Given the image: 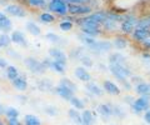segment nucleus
<instances>
[{"label": "nucleus", "mask_w": 150, "mask_h": 125, "mask_svg": "<svg viewBox=\"0 0 150 125\" xmlns=\"http://www.w3.org/2000/svg\"><path fill=\"white\" fill-rule=\"evenodd\" d=\"M109 69H110L112 75L120 81H125L126 78H129L131 75V71L129 70V69L123 66V65H120V64H110Z\"/></svg>", "instance_id": "obj_1"}, {"label": "nucleus", "mask_w": 150, "mask_h": 125, "mask_svg": "<svg viewBox=\"0 0 150 125\" xmlns=\"http://www.w3.org/2000/svg\"><path fill=\"white\" fill-rule=\"evenodd\" d=\"M130 106H131V109H133L134 113L140 114V113H143V112H148V110H149V108H150V101L146 100V99H144L143 96H142V98L134 100V103L131 104Z\"/></svg>", "instance_id": "obj_2"}, {"label": "nucleus", "mask_w": 150, "mask_h": 125, "mask_svg": "<svg viewBox=\"0 0 150 125\" xmlns=\"http://www.w3.org/2000/svg\"><path fill=\"white\" fill-rule=\"evenodd\" d=\"M137 25H138L137 18H135L134 15H126L124 18L123 24H121V29H123V31H125L126 34H130V33H133L134 28Z\"/></svg>", "instance_id": "obj_3"}, {"label": "nucleus", "mask_w": 150, "mask_h": 125, "mask_svg": "<svg viewBox=\"0 0 150 125\" xmlns=\"http://www.w3.org/2000/svg\"><path fill=\"white\" fill-rule=\"evenodd\" d=\"M25 65L33 73H43L45 70V68H46L44 65V63L38 61V60H35L34 58H26L25 59Z\"/></svg>", "instance_id": "obj_4"}, {"label": "nucleus", "mask_w": 150, "mask_h": 125, "mask_svg": "<svg viewBox=\"0 0 150 125\" xmlns=\"http://www.w3.org/2000/svg\"><path fill=\"white\" fill-rule=\"evenodd\" d=\"M49 8L51 11L62 14V15H64L68 11V6L64 0H51V3L49 4Z\"/></svg>", "instance_id": "obj_5"}, {"label": "nucleus", "mask_w": 150, "mask_h": 125, "mask_svg": "<svg viewBox=\"0 0 150 125\" xmlns=\"http://www.w3.org/2000/svg\"><path fill=\"white\" fill-rule=\"evenodd\" d=\"M68 10L75 14V15H81V14H88L91 11V8L90 6H85V5H75V4H70Z\"/></svg>", "instance_id": "obj_6"}, {"label": "nucleus", "mask_w": 150, "mask_h": 125, "mask_svg": "<svg viewBox=\"0 0 150 125\" xmlns=\"http://www.w3.org/2000/svg\"><path fill=\"white\" fill-rule=\"evenodd\" d=\"M133 38L139 41H144L150 38V30L138 28V29H135V31H133Z\"/></svg>", "instance_id": "obj_7"}, {"label": "nucleus", "mask_w": 150, "mask_h": 125, "mask_svg": "<svg viewBox=\"0 0 150 125\" xmlns=\"http://www.w3.org/2000/svg\"><path fill=\"white\" fill-rule=\"evenodd\" d=\"M49 54L55 59V61H59L65 65V63H67V58H65V54L62 52V50L56 49V48H53L49 50Z\"/></svg>", "instance_id": "obj_8"}, {"label": "nucleus", "mask_w": 150, "mask_h": 125, "mask_svg": "<svg viewBox=\"0 0 150 125\" xmlns=\"http://www.w3.org/2000/svg\"><path fill=\"white\" fill-rule=\"evenodd\" d=\"M111 44L109 41H95V44L91 45L90 48L95 52H108V50L111 49Z\"/></svg>", "instance_id": "obj_9"}, {"label": "nucleus", "mask_w": 150, "mask_h": 125, "mask_svg": "<svg viewBox=\"0 0 150 125\" xmlns=\"http://www.w3.org/2000/svg\"><path fill=\"white\" fill-rule=\"evenodd\" d=\"M5 11L9 13V14H11V15H14V16H18V18L25 16V11L23 10L21 8L16 6V5H8L5 8Z\"/></svg>", "instance_id": "obj_10"}, {"label": "nucleus", "mask_w": 150, "mask_h": 125, "mask_svg": "<svg viewBox=\"0 0 150 125\" xmlns=\"http://www.w3.org/2000/svg\"><path fill=\"white\" fill-rule=\"evenodd\" d=\"M56 93L62 96L63 99H65V100H71V98H73V91L70 90V89H68V88H65L64 85H60V86H58L56 88Z\"/></svg>", "instance_id": "obj_11"}, {"label": "nucleus", "mask_w": 150, "mask_h": 125, "mask_svg": "<svg viewBox=\"0 0 150 125\" xmlns=\"http://www.w3.org/2000/svg\"><path fill=\"white\" fill-rule=\"evenodd\" d=\"M99 113L105 119H109L112 115V105L111 104H101L99 106Z\"/></svg>", "instance_id": "obj_12"}, {"label": "nucleus", "mask_w": 150, "mask_h": 125, "mask_svg": "<svg viewBox=\"0 0 150 125\" xmlns=\"http://www.w3.org/2000/svg\"><path fill=\"white\" fill-rule=\"evenodd\" d=\"M79 24H81V28H91V29H99V23L91 20L90 18H84L79 20Z\"/></svg>", "instance_id": "obj_13"}, {"label": "nucleus", "mask_w": 150, "mask_h": 125, "mask_svg": "<svg viewBox=\"0 0 150 125\" xmlns=\"http://www.w3.org/2000/svg\"><path fill=\"white\" fill-rule=\"evenodd\" d=\"M104 89H105L108 93L112 94V95H119V94H120V89H119V88L116 86L114 83H111V81H109V80L104 81Z\"/></svg>", "instance_id": "obj_14"}, {"label": "nucleus", "mask_w": 150, "mask_h": 125, "mask_svg": "<svg viewBox=\"0 0 150 125\" xmlns=\"http://www.w3.org/2000/svg\"><path fill=\"white\" fill-rule=\"evenodd\" d=\"M44 65L45 66H50L51 69H54V70L58 71V73H63L64 68H65V65L62 64V63H59V61H49V60H45Z\"/></svg>", "instance_id": "obj_15"}, {"label": "nucleus", "mask_w": 150, "mask_h": 125, "mask_svg": "<svg viewBox=\"0 0 150 125\" xmlns=\"http://www.w3.org/2000/svg\"><path fill=\"white\" fill-rule=\"evenodd\" d=\"M81 119H83V125H93L94 121H95V118L91 112L89 110H85L83 114H81Z\"/></svg>", "instance_id": "obj_16"}, {"label": "nucleus", "mask_w": 150, "mask_h": 125, "mask_svg": "<svg viewBox=\"0 0 150 125\" xmlns=\"http://www.w3.org/2000/svg\"><path fill=\"white\" fill-rule=\"evenodd\" d=\"M75 76H76L78 79L83 80V81H89L90 80V75H89L88 71H85V69L84 68H76L75 69Z\"/></svg>", "instance_id": "obj_17"}, {"label": "nucleus", "mask_w": 150, "mask_h": 125, "mask_svg": "<svg viewBox=\"0 0 150 125\" xmlns=\"http://www.w3.org/2000/svg\"><path fill=\"white\" fill-rule=\"evenodd\" d=\"M11 41H14V43H16V44H20L23 46H26V40L20 31H14L11 34Z\"/></svg>", "instance_id": "obj_18"}, {"label": "nucleus", "mask_w": 150, "mask_h": 125, "mask_svg": "<svg viewBox=\"0 0 150 125\" xmlns=\"http://www.w3.org/2000/svg\"><path fill=\"white\" fill-rule=\"evenodd\" d=\"M0 28L5 31L11 29V21L9 20V18L6 15H4L3 13H0Z\"/></svg>", "instance_id": "obj_19"}, {"label": "nucleus", "mask_w": 150, "mask_h": 125, "mask_svg": "<svg viewBox=\"0 0 150 125\" xmlns=\"http://www.w3.org/2000/svg\"><path fill=\"white\" fill-rule=\"evenodd\" d=\"M138 94L140 95H145V94H150V84L149 83H139L135 88Z\"/></svg>", "instance_id": "obj_20"}, {"label": "nucleus", "mask_w": 150, "mask_h": 125, "mask_svg": "<svg viewBox=\"0 0 150 125\" xmlns=\"http://www.w3.org/2000/svg\"><path fill=\"white\" fill-rule=\"evenodd\" d=\"M91 20L94 21H96V23H99V24H101V23H104L108 18H106V14L105 13H101V11H98V13H94L93 15L89 16Z\"/></svg>", "instance_id": "obj_21"}, {"label": "nucleus", "mask_w": 150, "mask_h": 125, "mask_svg": "<svg viewBox=\"0 0 150 125\" xmlns=\"http://www.w3.org/2000/svg\"><path fill=\"white\" fill-rule=\"evenodd\" d=\"M86 89L90 91L93 95H96V96H101L103 95V90L98 85L93 84V83H88V84H86Z\"/></svg>", "instance_id": "obj_22"}, {"label": "nucleus", "mask_w": 150, "mask_h": 125, "mask_svg": "<svg viewBox=\"0 0 150 125\" xmlns=\"http://www.w3.org/2000/svg\"><path fill=\"white\" fill-rule=\"evenodd\" d=\"M69 115H70V118H71V120L73 121L76 124V125H83V119H81V115L79 114L76 110H74V109H71V110H69Z\"/></svg>", "instance_id": "obj_23"}, {"label": "nucleus", "mask_w": 150, "mask_h": 125, "mask_svg": "<svg viewBox=\"0 0 150 125\" xmlns=\"http://www.w3.org/2000/svg\"><path fill=\"white\" fill-rule=\"evenodd\" d=\"M109 61H110V64H120L121 65V64L125 61V59H124V56L121 54L115 53V54H111L109 56Z\"/></svg>", "instance_id": "obj_24"}, {"label": "nucleus", "mask_w": 150, "mask_h": 125, "mask_svg": "<svg viewBox=\"0 0 150 125\" xmlns=\"http://www.w3.org/2000/svg\"><path fill=\"white\" fill-rule=\"evenodd\" d=\"M13 85H14V88H15V89H18V90H25L26 86H28L26 81L23 79V78H16L15 80H13Z\"/></svg>", "instance_id": "obj_25"}, {"label": "nucleus", "mask_w": 150, "mask_h": 125, "mask_svg": "<svg viewBox=\"0 0 150 125\" xmlns=\"http://www.w3.org/2000/svg\"><path fill=\"white\" fill-rule=\"evenodd\" d=\"M138 28H142V29H148L150 30V15L149 16H145L142 18L139 21H138Z\"/></svg>", "instance_id": "obj_26"}, {"label": "nucleus", "mask_w": 150, "mask_h": 125, "mask_svg": "<svg viewBox=\"0 0 150 125\" xmlns=\"http://www.w3.org/2000/svg\"><path fill=\"white\" fill-rule=\"evenodd\" d=\"M6 76H8V79H10L11 81L15 80L16 78H19L18 70L15 69V66H8V69H6Z\"/></svg>", "instance_id": "obj_27"}, {"label": "nucleus", "mask_w": 150, "mask_h": 125, "mask_svg": "<svg viewBox=\"0 0 150 125\" xmlns=\"http://www.w3.org/2000/svg\"><path fill=\"white\" fill-rule=\"evenodd\" d=\"M112 115H115L116 118H124L125 117V112L124 109L119 105H112Z\"/></svg>", "instance_id": "obj_28"}, {"label": "nucleus", "mask_w": 150, "mask_h": 125, "mask_svg": "<svg viewBox=\"0 0 150 125\" xmlns=\"http://www.w3.org/2000/svg\"><path fill=\"white\" fill-rule=\"evenodd\" d=\"M81 29L84 31V34L88 35V36H90V38H94V36H96V35L100 34L99 29H91V28H81Z\"/></svg>", "instance_id": "obj_29"}, {"label": "nucleus", "mask_w": 150, "mask_h": 125, "mask_svg": "<svg viewBox=\"0 0 150 125\" xmlns=\"http://www.w3.org/2000/svg\"><path fill=\"white\" fill-rule=\"evenodd\" d=\"M25 125H40V120L36 117H34V115H26Z\"/></svg>", "instance_id": "obj_30"}, {"label": "nucleus", "mask_w": 150, "mask_h": 125, "mask_svg": "<svg viewBox=\"0 0 150 125\" xmlns=\"http://www.w3.org/2000/svg\"><path fill=\"white\" fill-rule=\"evenodd\" d=\"M79 39H80L83 43L85 44V45H88V46H91V45L95 44V39H94V38H90V36H88V35H84V34H80V35H79Z\"/></svg>", "instance_id": "obj_31"}, {"label": "nucleus", "mask_w": 150, "mask_h": 125, "mask_svg": "<svg viewBox=\"0 0 150 125\" xmlns=\"http://www.w3.org/2000/svg\"><path fill=\"white\" fill-rule=\"evenodd\" d=\"M26 29L29 30L33 35H39L40 34V28L38 25H35L34 23H28V24H26Z\"/></svg>", "instance_id": "obj_32"}, {"label": "nucleus", "mask_w": 150, "mask_h": 125, "mask_svg": "<svg viewBox=\"0 0 150 125\" xmlns=\"http://www.w3.org/2000/svg\"><path fill=\"white\" fill-rule=\"evenodd\" d=\"M11 43V38H9V35H0V48H5V46H9Z\"/></svg>", "instance_id": "obj_33"}, {"label": "nucleus", "mask_w": 150, "mask_h": 125, "mask_svg": "<svg viewBox=\"0 0 150 125\" xmlns=\"http://www.w3.org/2000/svg\"><path fill=\"white\" fill-rule=\"evenodd\" d=\"M5 114H6V117L9 119H11V118H18V115H19V112L16 109H14V108H8L5 110Z\"/></svg>", "instance_id": "obj_34"}, {"label": "nucleus", "mask_w": 150, "mask_h": 125, "mask_svg": "<svg viewBox=\"0 0 150 125\" xmlns=\"http://www.w3.org/2000/svg\"><path fill=\"white\" fill-rule=\"evenodd\" d=\"M70 103H71V104H73L76 109H84V103H83V101H81L80 99L74 98V96H73L71 100H70Z\"/></svg>", "instance_id": "obj_35"}, {"label": "nucleus", "mask_w": 150, "mask_h": 125, "mask_svg": "<svg viewBox=\"0 0 150 125\" xmlns=\"http://www.w3.org/2000/svg\"><path fill=\"white\" fill-rule=\"evenodd\" d=\"M60 84L64 85L65 88H68V89H70L71 91H74L75 89H76V88H75V85H74L70 80H68V79H62V81H60Z\"/></svg>", "instance_id": "obj_36"}, {"label": "nucleus", "mask_w": 150, "mask_h": 125, "mask_svg": "<svg viewBox=\"0 0 150 125\" xmlns=\"http://www.w3.org/2000/svg\"><path fill=\"white\" fill-rule=\"evenodd\" d=\"M114 46H115V48H118V49H124L126 46V41L124 39L118 38V39L114 40Z\"/></svg>", "instance_id": "obj_37"}, {"label": "nucleus", "mask_w": 150, "mask_h": 125, "mask_svg": "<svg viewBox=\"0 0 150 125\" xmlns=\"http://www.w3.org/2000/svg\"><path fill=\"white\" fill-rule=\"evenodd\" d=\"M106 18L109 20H112V21H120V20H123V18H121L120 15H118V14H114V13H108L106 14Z\"/></svg>", "instance_id": "obj_38"}, {"label": "nucleus", "mask_w": 150, "mask_h": 125, "mask_svg": "<svg viewBox=\"0 0 150 125\" xmlns=\"http://www.w3.org/2000/svg\"><path fill=\"white\" fill-rule=\"evenodd\" d=\"M29 4L33 6L43 8V6H45V0H29Z\"/></svg>", "instance_id": "obj_39"}, {"label": "nucleus", "mask_w": 150, "mask_h": 125, "mask_svg": "<svg viewBox=\"0 0 150 125\" xmlns=\"http://www.w3.org/2000/svg\"><path fill=\"white\" fill-rule=\"evenodd\" d=\"M73 28V24L70 21H62L60 23V29L64 30V31H68Z\"/></svg>", "instance_id": "obj_40"}, {"label": "nucleus", "mask_w": 150, "mask_h": 125, "mask_svg": "<svg viewBox=\"0 0 150 125\" xmlns=\"http://www.w3.org/2000/svg\"><path fill=\"white\" fill-rule=\"evenodd\" d=\"M80 60H81V63H83V64H85L86 66H93V60H91L90 58H89L88 55L84 54L83 56L80 58Z\"/></svg>", "instance_id": "obj_41"}, {"label": "nucleus", "mask_w": 150, "mask_h": 125, "mask_svg": "<svg viewBox=\"0 0 150 125\" xmlns=\"http://www.w3.org/2000/svg\"><path fill=\"white\" fill-rule=\"evenodd\" d=\"M40 19L43 20V21H45V23H51V21L54 20V16H53V15H50L49 13H44L43 15L40 16Z\"/></svg>", "instance_id": "obj_42"}, {"label": "nucleus", "mask_w": 150, "mask_h": 125, "mask_svg": "<svg viewBox=\"0 0 150 125\" xmlns=\"http://www.w3.org/2000/svg\"><path fill=\"white\" fill-rule=\"evenodd\" d=\"M104 26L106 28V29H114L115 28V21H112V20H109V19H106L104 21Z\"/></svg>", "instance_id": "obj_43"}, {"label": "nucleus", "mask_w": 150, "mask_h": 125, "mask_svg": "<svg viewBox=\"0 0 150 125\" xmlns=\"http://www.w3.org/2000/svg\"><path fill=\"white\" fill-rule=\"evenodd\" d=\"M46 38L50 39L51 41H54V43H55V41H60V38H59V36H56V35L51 34V33H49L48 35H46Z\"/></svg>", "instance_id": "obj_44"}, {"label": "nucleus", "mask_w": 150, "mask_h": 125, "mask_svg": "<svg viewBox=\"0 0 150 125\" xmlns=\"http://www.w3.org/2000/svg\"><path fill=\"white\" fill-rule=\"evenodd\" d=\"M9 125H20V123L18 121L16 118H11V119H9Z\"/></svg>", "instance_id": "obj_45"}, {"label": "nucleus", "mask_w": 150, "mask_h": 125, "mask_svg": "<svg viewBox=\"0 0 150 125\" xmlns=\"http://www.w3.org/2000/svg\"><path fill=\"white\" fill-rule=\"evenodd\" d=\"M67 1L71 3V4H75V5H78V4H83V3H85L86 0H67Z\"/></svg>", "instance_id": "obj_46"}, {"label": "nucleus", "mask_w": 150, "mask_h": 125, "mask_svg": "<svg viewBox=\"0 0 150 125\" xmlns=\"http://www.w3.org/2000/svg\"><path fill=\"white\" fill-rule=\"evenodd\" d=\"M144 119H145V121H146V123L150 125V110H148V112L145 113V115H144Z\"/></svg>", "instance_id": "obj_47"}, {"label": "nucleus", "mask_w": 150, "mask_h": 125, "mask_svg": "<svg viewBox=\"0 0 150 125\" xmlns=\"http://www.w3.org/2000/svg\"><path fill=\"white\" fill-rule=\"evenodd\" d=\"M46 112H48L50 115H56V114H58V112H56L55 109H53V108H48V109H46Z\"/></svg>", "instance_id": "obj_48"}, {"label": "nucleus", "mask_w": 150, "mask_h": 125, "mask_svg": "<svg viewBox=\"0 0 150 125\" xmlns=\"http://www.w3.org/2000/svg\"><path fill=\"white\" fill-rule=\"evenodd\" d=\"M0 68H8V63L4 59H0Z\"/></svg>", "instance_id": "obj_49"}, {"label": "nucleus", "mask_w": 150, "mask_h": 125, "mask_svg": "<svg viewBox=\"0 0 150 125\" xmlns=\"http://www.w3.org/2000/svg\"><path fill=\"white\" fill-rule=\"evenodd\" d=\"M143 45L145 46V48H149V49H150V38L146 39V40H144V41H143Z\"/></svg>", "instance_id": "obj_50"}, {"label": "nucleus", "mask_w": 150, "mask_h": 125, "mask_svg": "<svg viewBox=\"0 0 150 125\" xmlns=\"http://www.w3.org/2000/svg\"><path fill=\"white\" fill-rule=\"evenodd\" d=\"M9 54H10V55H11V56H15V58H19V55H18L16 53H14V52H13V50H9Z\"/></svg>", "instance_id": "obj_51"}, {"label": "nucleus", "mask_w": 150, "mask_h": 125, "mask_svg": "<svg viewBox=\"0 0 150 125\" xmlns=\"http://www.w3.org/2000/svg\"><path fill=\"white\" fill-rule=\"evenodd\" d=\"M124 88H126V89H128V90H130V89H131L130 84H129V83H126V81H124Z\"/></svg>", "instance_id": "obj_52"}, {"label": "nucleus", "mask_w": 150, "mask_h": 125, "mask_svg": "<svg viewBox=\"0 0 150 125\" xmlns=\"http://www.w3.org/2000/svg\"><path fill=\"white\" fill-rule=\"evenodd\" d=\"M143 58H144V59H149V58H150V54H149V53H144V54H143Z\"/></svg>", "instance_id": "obj_53"}, {"label": "nucleus", "mask_w": 150, "mask_h": 125, "mask_svg": "<svg viewBox=\"0 0 150 125\" xmlns=\"http://www.w3.org/2000/svg\"><path fill=\"white\" fill-rule=\"evenodd\" d=\"M4 112H5V110H4V108H3V106H1V105H0V114H3Z\"/></svg>", "instance_id": "obj_54"}, {"label": "nucleus", "mask_w": 150, "mask_h": 125, "mask_svg": "<svg viewBox=\"0 0 150 125\" xmlns=\"http://www.w3.org/2000/svg\"><path fill=\"white\" fill-rule=\"evenodd\" d=\"M0 125H4V124H3V123H1V121H0Z\"/></svg>", "instance_id": "obj_55"}]
</instances>
